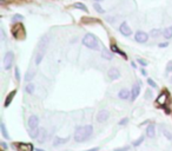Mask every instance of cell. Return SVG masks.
I'll list each match as a JSON object with an SVG mask.
<instances>
[{
  "instance_id": "1",
  "label": "cell",
  "mask_w": 172,
  "mask_h": 151,
  "mask_svg": "<svg viewBox=\"0 0 172 151\" xmlns=\"http://www.w3.org/2000/svg\"><path fill=\"white\" fill-rule=\"evenodd\" d=\"M92 133H93V127L90 124L78 126L74 132V140L77 143H82L85 140H87L92 136Z\"/></svg>"
},
{
  "instance_id": "2",
  "label": "cell",
  "mask_w": 172,
  "mask_h": 151,
  "mask_svg": "<svg viewBox=\"0 0 172 151\" xmlns=\"http://www.w3.org/2000/svg\"><path fill=\"white\" fill-rule=\"evenodd\" d=\"M82 44L87 47V48H90V50H95V51H98V50H100V44H99V40H98V38L95 36V34H92V33H86L85 36H84V38H82Z\"/></svg>"
},
{
  "instance_id": "3",
  "label": "cell",
  "mask_w": 172,
  "mask_h": 151,
  "mask_svg": "<svg viewBox=\"0 0 172 151\" xmlns=\"http://www.w3.org/2000/svg\"><path fill=\"white\" fill-rule=\"evenodd\" d=\"M47 45H48V37L47 36H44L39 43H38V53L36 56V64L39 65L43 60V58L45 57V53H46V48H47Z\"/></svg>"
},
{
  "instance_id": "4",
  "label": "cell",
  "mask_w": 172,
  "mask_h": 151,
  "mask_svg": "<svg viewBox=\"0 0 172 151\" xmlns=\"http://www.w3.org/2000/svg\"><path fill=\"white\" fill-rule=\"evenodd\" d=\"M11 32H12V36L14 37V39H17V40L25 39V37H26V30H25V26L21 23L13 24Z\"/></svg>"
},
{
  "instance_id": "5",
  "label": "cell",
  "mask_w": 172,
  "mask_h": 151,
  "mask_svg": "<svg viewBox=\"0 0 172 151\" xmlns=\"http://www.w3.org/2000/svg\"><path fill=\"white\" fill-rule=\"evenodd\" d=\"M13 61H14V53L12 51L6 52V54L4 57V68L10 70L12 67V65H13Z\"/></svg>"
},
{
  "instance_id": "6",
  "label": "cell",
  "mask_w": 172,
  "mask_h": 151,
  "mask_svg": "<svg viewBox=\"0 0 172 151\" xmlns=\"http://www.w3.org/2000/svg\"><path fill=\"white\" fill-rule=\"evenodd\" d=\"M134 40L139 44H145L149 40V34L144 31H137L134 34Z\"/></svg>"
},
{
  "instance_id": "7",
  "label": "cell",
  "mask_w": 172,
  "mask_h": 151,
  "mask_svg": "<svg viewBox=\"0 0 172 151\" xmlns=\"http://www.w3.org/2000/svg\"><path fill=\"white\" fill-rule=\"evenodd\" d=\"M140 95V83H136L132 85V89H131V97H130V100L131 102H134Z\"/></svg>"
},
{
  "instance_id": "8",
  "label": "cell",
  "mask_w": 172,
  "mask_h": 151,
  "mask_svg": "<svg viewBox=\"0 0 172 151\" xmlns=\"http://www.w3.org/2000/svg\"><path fill=\"white\" fill-rule=\"evenodd\" d=\"M17 151H34V147H33V144L31 143H18V144H14L13 145Z\"/></svg>"
},
{
  "instance_id": "9",
  "label": "cell",
  "mask_w": 172,
  "mask_h": 151,
  "mask_svg": "<svg viewBox=\"0 0 172 151\" xmlns=\"http://www.w3.org/2000/svg\"><path fill=\"white\" fill-rule=\"evenodd\" d=\"M107 76H109V78L111 80H118L122 77V73H120V71L117 67H111L107 71Z\"/></svg>"
},
{
  "instance_id": "10",
  "label": "cell",
  "mask_w": 172,
  "mask_h": 151,
  "mask_svg": "<svg viewBox=\"0 0 172 151\" xmlns=\"http://www.w3.org/2000/svg\"><path fill=\"white\" fill-rule=\"evenodd\" d=\"M119 32H120L123 36H125V37L132 36V28L127 25L126 21H123V23L120 24V26H119Z\"/></svg>"
},
{
  "instance_id": "11",
  "label": "cell",
  "mask_w": 172,
  "mask_h": 151,
  "mask_svg": "<svg viewBox=\"0 0 172 151\" xmlns=\"http://www.w3.org/2000/svg\"><path fill=\"white\" fill-rule=\"evenodd\" d=\"M110 118V112L107 110H100L98 113H97V120L98 123H105L107 122Z\"/></svg>"
},
{
  "instance_id": "12",
  "label": "cell",
  "mask_w": 172,
  "mask_h": 151,
  "mask_svg": "<svg viewBox=\"0 0 172 151\" xmlns=\"http://www.w3.org/2000/svg\"><path fill=\"white\" fill-rule=\"evenodd\" d=\"M167 99H168V92L165 90V91H163V92L157 97L156 103H157V104H160V105H165L166 102H167Z\"/></svg>"
},
{
  "instance_id": "13",
  "label": "cell",
  "mask_w": 172,
  "mask_h": 151,
  "mask_svg": "<svg viewBox=\"0 0 172 151\" xmlns=\"http://www.w3.org/2000/svg\"><path fill=\"white\" fill-rule=\"evenodd\" d=\"M27 124H28V127H30V129H37L38 125H39V117L36 116V115H32V116L28 118Z\"/></svg>"
},
{
  "instance_id": "14",
  "label": "cell",
  "mask_w": 172,
  "mask_h": 151,
  "mask_svg": "<svg viewBox=\"0 0 172 151\" xmlns=\"http://www.w3.org/2000/svg\"><path fill=\"white\" fill-rule=\"evenodd\" d=\"M68 137H66V138H61V137H59V136H57V137H54V139H53V146H55V147H58V146H60V145H64V144H66L67 142H68Z\"/></svg>"
},
{
  "instance_id": "15",
  "label": "cell",
  "mask_w": 172,
  "mask_h": 151,
  "mask_svg": "<svg viewBox=\"0 0 172 151\" xmlns=\"http://www.w3.org/2000/svg\"><path fill=\"white\" fill-rule=\"evenodd\" d=\"M118 97L119 99H123V100H126V99H130L131 97V91H129L127 89H122L119 92H118Z\"/></svg>"
},
{
  "instance_id": "16",
  "label": "cell",
  "mask_w": 172,
  "mask_h": 151,
  "mask_svg": "<svg viewBox=\"0 0 172 151\" xmlns=\"http://www.w3.org/2000/svg\"><path fill=\"white\" fill-rule=\"evenodd\" d=\"M46 138H47V131H46V129H45V127H40V131H39L38 138H37L38 143L43 144V143L46 140Z\"/></svg>"
},
{
  "instance_id": "17",
  "label": "cell",
  "mask_w": 172,
  "mask_h": 151,
  "mask_svg": "<svg viewBox=\"0 0 172 151\" xmlns=\"http://www.w3.org/2000/svg\"><path fill=\"white\" fill-rule=\"evenodd\" d=\"M146 136L149 138H153L156 136V125H154V123L149 124V126L146 127Z\"/></svg>"
},
{
  "instance_id": "18",
  "label": "cell",
  "mask_w": 172,
  "mask_h": 151,
  "mask_svg": "<svg viewBox=\"0 0 172 151\" xmlns=\"http://www.w3.org/2000/svg\"><path fill=\"white\" fill-rule=\"evenodd\" d=\"M16 95H17V90H13V91H11V92L7 95V97H6V99H5V103H4V106H5V108H9V106H10V104L12 103L13 98L16 97Z\"/></svg>"
},
{
  "instance_id": "19",
  "label": "cell",
  "mask_w": 172,
  "mask_h": 151,
  "mask_svg": "<svg viewBox=\"0 0 172 151\" xmlns=\"http://www.w3.org/2000/svg\"><path fill=\"white\" fill-rule=\"evenodd\" d=\"M102 57L104 58V59H106V60H112V58H113V54H112V52L111 51H109L107 48H103L102 50Z\"/></svg>"
},
{
  "instance_id": "20",
  "label": "cell",
  "mask_w": 172,
  "mask_h": 151,
  "mask_svg": "<svg viewBox=\"0 0 172 151\" xmlns=\"http://www.w3.org/2000/svg\"><path fill=\"white\" fill-rule=\"evenodd\" d=\"M111 51H112L113 53H119V54H122V56H123L125 59H127V56H126V53H125V52H123V51H122V50H120V48H119V47H118L116 44H111Z\"/></svg>"
},
{
  "instance_id": "21",
  "label": "cell",
  "mask_w": 172,
  "mask_h": 151,
  "mask_svg": "<svg viewBox=\"0 0 172 151\" xmlns=\"http://www.w3.org/2000/svg\"><path fill=\"white\" fill-rule=\"evenodd\" d=\"M163 36H164V38L165 39H171L172 38V26H168V27H166L164 31H163Z\"/></svg>"
},
{
  "instance_id": "22",
  "label": "cell",
  "mask_w": 172,
  "mask_h": 151,
  "mask_svg": "<svg viewBox=\"0 0 172 151\" xmlns=\"http://www.w3.org/2000/svg\"><path fill=\"white\" fill-rule=\"evenodd\" d=\"M0 129H1V135H3V137L6 138V139H10V135H9V132H7V129H6L5 123H1V124H0Z\"/></svg>"
},
{
  "instance_id": "23",
  "label": "cell",
  "mask_w": 172,
  "mask_h": 151,
  "mask_svg": "<svg viewBox=\"0 0 172 151\" xmlns=\"http://www.w3.org/2000/svg\"><path fill=\"white\" fill-rule=\"evenodd\" d=\"M25 91H26L28 95H33L34 91H36V85H34L33 83H28V84L26 85V88H25Z\"/></svg>"
},
{
  "instance_id": "24",
  "label": "cell",
  "mask_w": 172,
  "mask_h": 151,
  "mask_svg": "<svg viewBox=\"0 0 172 151\" xmlns=\"http://www.w3.org/2000/svg\"><path fill=\"white\" fill-rule=\"evenodd\" d=\"M39 131H40V129L39 127H37V129H30V131H28V135H30V137L31 138H38V135H39Z\"/></svg>"
},
{
  "instance_id": "25",
  "label": "cell",
  "mask_w": 172,
  "mask_h": 151,
  "mask_svg": "<svg viewBox=\"0 0 172 151\" xmlns=\"http://www.w3.org/2000/svg\"><path fill=\"white\" fill-rule=\"evenodd\" d=\"M75 9H78V10H80V11H85V12H89V10H87V7H86V5H84L82 3H75L74 5H73Z\"/></svg>"
},
{
  "instance_id": "26",
  "label": "cell",
  "mask_w": 172,
  "mask_h": 151,
  "mask_svg": "<svg viewBox=\"0 0 172 151\" xmlns=\"http://www.w3.org/2000/svg\"><path fill=\"white\" fill-rule=\"evenodd\" d=\"M23 20H24V16H21V14H14V16L12 17V23H13V24L20 23V21H23Z\"/></svg>"
},
{
  "instance_id": "27",
  "label": "cell",
  "mask_w": 172,
  "mask_h": 151,
  "mask_svg": "<svg viewBox=\"0 0 172 151\" xmlns=\"http://www.w3.org/2000/svg\"><path fill=\"white\" fill-rule=\"evenodd\" d=\"M34 74H36V72L34 71H30V72H27L26 73V76H25V80L28 83V82H31L33 78H34Z\"/></svg>"
},
{
  "instance_id": "28",
  "label": "cell",
  "mask_w": 172,
  "mask_h": 151,
  "mask_svg": "<svg viewBox=\"0 0 172 151\" xmlns=\"http://www.w3.org/2000/svg\"><path fill=\"white\" fill-rule=\"evenodd\" d=\"M160 30L159 28H152L151 30V32H150V34H151V37L152 38H158L159 36H160Z\"/></svg>"
},
{
  "instance_id": "29",
  "label": "cell",
  "mask_w": 172,
  "mask_h": 151,
  "mask_svg": "<svg viewBox=\"0 0 172 151\" xmlns=\"http://www.w3.org/2000/svg\"><path fill=\"white\" fill-rule=\"evenodd\" d=\"M143 142H144V136H140L139 138H137V139H136V140H134V142L132 143V145L137 147V146H139V145H140V144H141Z\"/></svg>"
},
{
  "instance_id": "30",
  "label": "cell",
  "mask_w": 172,
  "mask_h": 151,
  "mask_svg": "<svg viewBox=\"0 0 172 151\" xmlns=\"http://www.w3.org/2000/svg\"><path fill=\"white\" fill-rule=\"evenodd\" d=\"M93 7H95V10H96L98 13H104V12H105V11L103 10V7L100 6L99 3H95V4H93Z\"/></svg>"
},
{
  "instance_id": "31",
  "label": "cell",
  "mask_w": 172,
  "mask_h": 151,
  "mask_svg": "<svg viewBox=\"0 0 172 151\" xmlns=\"http://www.w3.org/2000/svg\"><path fill=\"white\" fill-rule=\"evenodd\" d=\"M147 84H149V85H150L152 89H157V88H158L157 83H156V82H154L152 78H147Z\"/></svg>"
},
{
  "instance_id": "32",
  "label": "cell",
  "mask_w": 172,
  "mask_h": 151,
  "mask_svg": "<svg viewBox=\"0 0 172 151\" xmlns=\"http://www.w3.org/2000/svg\"><path fill=\"white\" fill-rule=\"evenodd\" d=\"M14 74H16V79L19 82L20 80V70L18 66H16V68H14Z\"/></svg>"
},
{
  "instance_id": "33",
  "label": "cell",
  "mask_w": 172,
  "mask_h": 151,
  "mask_svg": "<svg viewBox=\"0 0 172 151\" xmlns=\"http://www.w3.org/2000/svg\"><path fill=\"white\" fill-rule=\"evenodd\" d=\"M137 61H138V63H139L143 67L147 66V64H149V63H147V60H145V59H143V58H138V59H137Z\"/></svg>"
},
{
  "instance_id": "34",
  "label": "cell",
  "mask_w": 172,
  "mask_h": 151,
  "mask_svg": "<svg viewBox=\"0 0 172 151\" xmlns=\"http://www.w3.org/2000/svg\"><path fill=\"white\" fill-rule=\"evenodd\" d=\"M129 150H130V146L129 145H125V146H122V147H117L113 151H129Z\"/></svg>"
},
{
  "instance_id": "35",
  "label": "cell",
  "mask_w": 172,
  "mask_h": 151,
  "mask_svg": "<svg viewBox=\"0 0 172 151\" xmlns=\"http://www.w3.org/2000/svg\"><path fill=\"white\" fill-rule=\"evenodd\" d=\"M170 72H172V60H170L166 64V73H170Z\"/></svg>"
},
{
  "instance_id": "36",
  "label": "cell",
  "mask_w": 172,
  "mask_h": 151,
  "mask_svg": "<svg viewBox=\"0 0 172 151\" xmlns=\"http://www.w3.org/2000/svg\"><path fill=\"white\" fill-rule=\"evenodd\" d=\"M127 123H129V118H127V117H125V118H123V119H120L118 124H119L120 126H123V125H126Z\"/></svg>"
},
{
  "instance_id": "37",
  "label": "cell",
  "mask_w": 172,
  "mask_h": 151,
  "mask_svg": "<svg viewBox=\"0 0 172 151\" xmlns=\"http://www.w3.org/2000/svg\"><path fill=\"white\" fill-rule=\"evenodd\" d=\"M164 135L166 136V138H167V139H172V135H171V133H168V131L164 130Z\"/></svg>"
},
{
  "instance_id": "38",
  "label": "cell",
  "mask_w": 172,
  "mask_h": 151,
  "mask_svg": "<svg viewBox=\"0 0 172 151\" xmlns=\"http://www.w3.org/2000/svg\"><path fill=\"white\" fill-rule=\"evenodd\" d=\"M167 46H168V43H160V44H159V47H161V48L167 47Z\"/></svg>"
},
{
  "instance_id": "39",
  "label": "cell",
  "mask_w": 172,
  "mask_h": 151,
  "mask_svg": "<svg viewBox=\"0 0 172 151\" xmlns=\"http://www.w3.org/2000/svg\"><path fill=\"white\" fill-rule=\"evenodd\" d=\"M85 151H99V147L96 146V147H92V149H89V150H85Z\"/></svg>"
},
{
  "instance_id": "40",
  "label": "cell",
  "mask_w": 172,
  "mask_h": 151,
  "mask_svg": "<svg viewBox=\"0 0 172 151\" xmlns=\"http://www.w3.org/2000/svg\"><path fill=\"white\" fill-rule=\"evenodd\" d=\"M140 72H141V74H143V76H147V72H146V70H145V68H140Z\"/></svg>"
},
{
  "instance_id": "41",
  "label": "cell",
  "mask_w": 172,
  "mask_h": 151,
  "mask_svg": "<svg viewBox=\"0 0 172 151\" xmlns=\"http://www.w3.org/2000/svg\"><path fill=\"white\" fill-rule=\"evenodd\" d=\"M0 144H1V146H3V149H6L7 147V145L4 143V142H1V143H0Z\"/></svg>"
},
{
  "instance_id": "42",
  "label": "cell",
  "mask_w": 172,
  "mask_h": 151,
  "mask_svg": "<svg viewBox=\"0 0 172 151\" xmlns=\"http://www.w3.org/2000/svg\"><path fill=\"white\" fill-rule=\"evenodd\" d=\"M131 65H132V67H133V68H137V66H136V63H134V61H132V63H131Z\"/></svg>"
},
{
  "instance_id": "43",
  "label": "cell",
  "mask_w": 172,
  "mask_h": 151,
  "mask_svg": "<svg viewBox=\"0 0 172 151\" xmlns=\"http://www.w3.org/2000/svg\"><path fill=\"white\" fill-rule=\"evenodd\" d=\"M100 1H104V0H96V3H100Z\"/></svg>"
},
{
  "instance_id": "44",
  "label": "cell",
  "mask_w": 172,
  "mask_h": 151,
  "mask_svg": "<svg viewBox=\"0 0 172 151\" xmlns=\"http://www.w3.org/2000/svg\"><path fill=\"white\" fill-rule=\"evenodd\" d=\"M37 151H45V150H43V149H37Z\"/></svg>"
},
{
  "instance_id": "45",
  "label": "cell",
  "mask_w": 172,
  "mask_h": 151,
  "mask_svg": "<svg viewBox=\"0 0 172 151\" xmlns=\"http://www.w3.org/2000/svg\"><path fill=\"white\" fill-rule=\"evenodd\" d=\"M1 151H5V150H1Z\"/></svg>"
},
{
  "instance_id": "46",
  "label": "cell",
  "mask_w": 172,
  "mask_h": 151,
  "mask_svg": "<svg viewBox=\"0 0 172 151\" xmlns=\"http://www.w3.org/2000/svg\"><path fill=\"white\" fill-rule=\"evenodd\" d=\"M171 82H172V79H171Z\"/></svg>"
}]
</instances>
